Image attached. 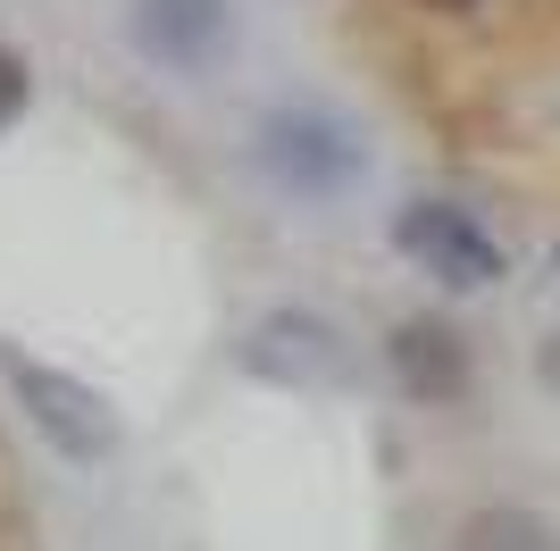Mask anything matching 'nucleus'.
I'll use <instances>...</instances> for the list:
<instances>
[{
    "label": "nucleus",
    "mask_w": 560,
    "mask_h": 551,
    "mask_svg": "<svg viewBox=\"0 0 560 551\" xmlns=\"http://www.w3.org/2000/svg\"><path fill=\"white\" fill-rule=\"evenodd\" d=\"M252 151L268 184L293 201H343L351 184H369V134L327 101H277L252 126Z\"/></svg>",
    "instance_id": "nucleus-1"
},
{
    "label": "nucleus",
    "mask_w": 560,
    "mask_h": 551,
    "mask_svg": "<svg viewBox=\"0 0 560 551\" xmlns=\"http://www.w3.org/2000/svg\"><path fill=\"white\" fill-rule=\"evenodd\" d=\"M394 251L419 259L452 293H486V284L511 276V251H502V243L477 226V209H460V201H410L394 218Z\"/></svg>",
    "instance_id": "nucleus-4"
},
{
    "label": "nucleus",
    "mask_w": 560,
    "mask_h": 551,
    "mask_svg": "<svg viewBox=\"0 0 560 551\" xmlns=\"http://www.w3.org/2000/svg\"><path fill=\"white\" fill-rule=\"evenodd\" d=\"M126 34L151 68L201 75L218 50L234 43V0H135L126 9Z\"/></svg>",
    "instance_id": "nucleus-5"
},
{
    "label": "nucleus",
    "mask_w": 560,
    "mask_h": 551,
    "mask_svg": "<svg viewBox=\"0 0 560 551\" xmlns=\"http://www.w3.org/2000/svg\"><path fill=\"white\" fill-rule=\"evenodd\" d=\"M385 367H394V385L419 401V410H452V401H468V385H477V360H468L460 326L444 318H401L394 335H385Z\"/></svg>",
    "instance_id": "nucleus-6"
},
{
    "label": "nucleus",
    "mask_w": 560,
    "mask_h": 551,
    "mask_svg": "<svg viewBox=\"0 0 560 551\" xmlns=\"http://www.w3.org/2000/svg\"><path fill=\"white\" fill-rule=\"evenodd\" d=\"M536 385H544V392L560 401V326H552V335L536 343Z\"/></svg>",
    "instance_id": "nucleus-9"
},
{
    "label": "nucleus",
    "mask_w": 560,
    "mask_h": 551,
    "mask_svg": "<svg viewBox=\"0 0 560 551\" xmlns=\"http://www.w3.org/2000/svg\"><path fill=\"white\" fill-rule=\"evenodd\" d=\"M452 551H560V535L544 527L536 509H518V502H486V509H468V518H460Z\"/></svg>",
    "instance_id": "nucleus-7"
},
{
    "label": "nucleus",
    "mask_w": 560,
    "mask_h": 551,
    "mask_svg": "<svg viewBox=\"0 0 560 551\" xmlns=\"http://www.w3.org/2000/svg\"><path fill=\"white\" fill-rule=\"evenodd\" d=\"M25 101H34V68H25L18 50H0V134L25 117Z\"/></svg>",
    "instance_id": "nucleus-8"
},
{
    "label": "nucleus",
    "mask_w": 560,
    "mask_h": 551,
    "mask_svg": "<svg viewBox=\"0 0 560 551\" xmlns=\"http://www.w3.org/2000/svg\"><path fill=\"white\" fill-rule=\"evenodd\" d=\"M0 385H9V401L25 410V426H34L50 452L68 459V468H93V459L117 452V410H109V392L84 385L75 367L43 360V351H25V343H0Z\"/></svg>",
    "instance_id": "nucleus-2"
},
{
    "label": "nucleus",
    "mask_w": 560,
    "mask_h": 551,
    "mask_svg": "<svg viewBox=\"0 0 560 551\" xmlns=\"http://www.w3.org/2000/svg\"><path fill=\"white\" fill-rule=\"evenodd\" d=\"M234 367L259 376V385H277V392H335L351 376V343H343V326H335V318H318V309H302V301H284V309H259V318L243 326Z\"/></svg>",
    "instance_id": "nucleus-3"
},
{
    "label": "nucleus",
    "mask_w": 560,
    "mask_h": 551,
    "mask_svg": "<svg viewBox=\"0 0 560 551\" xmlns=\"http://www.w3.org/2000/svg\"><path fill=\"white\" fill-rule=\"evenodd\" d=\"M552 268H560V251H552Z\"/></svg>",
    "instance_id": "nucleus-11"
},
{
    "label": "nucleus",
    "mask_w": 560,
    "mask_h": 551,
    "mask_svg": "<svg viewBox=\"0 0 560 551\" xmlns=\"http://www.w3.org/2000/svg\"><path fill=\"white\" fill-rule=\"evenodd\" d=\"M419 9H444V17H468V9H486V0H419Z\"/></svg>",
    "instance_id": "nucleus-10"
}]
</instances>
